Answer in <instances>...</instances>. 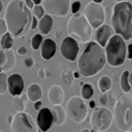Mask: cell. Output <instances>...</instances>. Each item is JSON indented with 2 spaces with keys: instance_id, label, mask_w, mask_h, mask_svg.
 <instances>
[{
  "instance_id": "1",
  "label": "cell",
  "mask_w": 132,
  "mask_h": 132,
  "mask_svg": "<svg viewBox=\"0 0 132 132\" xmlns=\"http://www.w3.org/2000/svg\"><path fill=\"white\" fill-rule=\"evenodd\" d=\"M4 20L12 38H22L31 28L32 14L24 1L11 0L6 6Z\"/></svg>"
},
{
  "instance_id": "2",
  "label": "cell",
  "mask_w": 132,
  "mask_h": 132,
  "mask_svg": "<svg viewBox=\"0 0 132 132\" xmlns=\"http://www.w3.org/2000/svg\"><path fill=\"white\" fill-rule=\"evenodd\" d=\"M105 63L106 57L103 47L96 41H90L77 59L78 72L86 77L96 75L104 68Z\"/></svg>"
},
{
  "instance_id": "3",
  "label": "cell",
  "mask_w": 132,
  "mask_h": 132,
  "mask_svg": "<svg viewBox=\"0 0 132 132\" xmlns=\"http://www.w3.org/2000/svg\"><path fill=\"white\" fill-rule=\"evenodd\" d=\"M111 27L116 34L121 35L124 40L132 38V4L128 1L118 2L112 7L110 16Z\"/></svg>"
},
{
  "instance_id": "4",
  "label": "cell",
  "mask_w": 132,
  "mask_h": 132,
  "mask_svg": "<svg viewBox=\"0 0 132 132\" xmlns=\"http://www.w3.org/2000/svg\"><path fill=\"white\" fill-rule=\"evenodd\" d=\"M113 120L117 128L122 132H127L132 127V95L123 94L113 107Z\"/></svg>"
},
{
  "instance_id": "5",
  "label": "cell",
  "mask_w": 132,
  "mask_h": 132,
  "mask_svg": "<svg viewBox=\"0 0 132 132\" xmlns=\"http://www.w3.org/2000/svg\"><path fill=\"white\" fill-rule=\"evenodd\" d=\"M67 33L80 43H88L93 37V28L82 13H74L67 22Z\"/></svg>"
},
{
  "instance_id": "6",
  "label": "cell",
  "mask_w": 132,
  "mask_h": 132,
  "mask_svg": "<svg viewBox=\"0 0 132 132\" xmlns=\"http://www.w3.org/2000/svg\"><path fill=\"white\" fill-rule=\"evenodd\" d=\"M106 62L111 67L123 65L127 58V45L121 35L113 34L105 45Z\"/></svg>"
},
{
  "instance_id": "7",
  "label": "cell",
  "mask_w": 132,
  "mask_h": 132,
  "mask_svg": "<svg viewBox=\"0 0 132 132\" xmlns=\"http://www.w3.org/2000/svg\"><path fill=\"white\" fill-rule=\"evenodd\" d=\"M113 113L108 107H95L91 113L90 123L93 129L98 132L106 131L112 124Z\"/></svg>"
},
{
  "instance_id": "8",
  "label": "cell",
  "mask_w": 132,
  "mask_h": 132,
  "mask_svg": "<svg viewBox=\"0 0 132 132\" xmlns=\"http://www.w3.org/2000/svg\"><path fill=\"white\" fill-rule=\"evenodd\" d=\"M66 111L68 118L72 122L80 124L87 119L88 106L82 98H80L79 96H72L67 101Z\"/></svg>"
},
{
  "instance_id": "9",
  "label": "cell",
  "mask_w": 132,
  "mask_h": 132,
  "mask_svg": "<svg viewBox=\"0 0 132 132\" xmlns=\"http://www.w3.org/2000/svg\"><path fill=\"white\" fill-rule=\"evenodd\" d=\"M11 132H37L38 128L32 118L28 112H16L13 116L12 122L10 123Z\"/></svg>"
},
{
  "instance_id": "10",
  "label": "cell",
  "mask_w": 132,
  "mask_h": 132,
  "mask_svg": "<svg viewBox=\"0 0 132 132\" xmlns=\"http://www.w3.org/2000/svg\"><path fill=\"white\" fill-rule=\"evenodd\" d=\"M41 6L46 14L64 18L70 11L71 0H41Z\"/></svg>"
},
{
  "instance_id": "11",
  "label": "cell",
  "mask_w": 132,
  "mask_h": 132,
  "mask_svg": "<svg viewBox=\"0 0 132 132\" xmlns=\"http://www.w3.org/2000/svg\"><path fill=\"white\" fill-rule=\"evenodd\" d=\"M84 15L90 23L93 29H97L101 25L104 24L105 21V10L104 7L100 3L95 2H89L85 9H84Z\"/></svg>"
},
{
  "instance_id": "12",
  "label": "cell",
  "mask_w": 132,
  "mask_h": 132,
  "mask_svg": "<svg viewBox=\"0 0 132 132\" xmlns=\"http://www.w3.org/2000/svg\"><path fill=\"white\" fill-rule=\"evenodd\" d=\"M78 51H79L78 43L71 36L65 37L61 42L60 53L63 56V58H65L68 61H71V62L75 61L78 55Z\"/></svg>"
},
{
  "instance_id": "13",
  "label": "cell",
  "mask_w": 132,
  "mask_h": 132,
  "mask_svg": "<svg viewBox=\"0 0 132 132\" xmlns=\"http://www.w3.org/2000/svg\"><path fill=\"white\" fill-rule=\"evenodd\" d=\"M113 34H114V31H113L112 27L109 26V25L103 24V25H101L100 27H98L96 29V31H95V40L102 47H104Z\"/></svg>"
},
{
  "instance_id": "14",
  "label": "cell",
  "mask_w": 132,
  "mask_h": 132,
  "mask_svg": "<svg viewBox=\"0 0 132 132\" xmlns=\"http://www.w3.org/2000/svg\"><path fill=\"white\" fill-rule=\"evenodd\" d=\"M7 85L8 91L12 97L22 94L24 91V79L19 73H13L9 75L7 77Z\"/></svg>"
},
{
  "instance_id": "15",
  "label": "cell",
  "mask_w": 132,
  "mask_h": 132,
  "mask_svg": "<svg viewBox=\"0 0 132 132\" xmlns=\"http://www.w3.org/2000/svg\"><path fill=\"white\" fill-rule=\"evenodd\" d=\"M53 125V114L48 108H41L37 114V126L42 132H46Z\"/></svg>"
},
{
  "instance_id": "16",
  "label": "cell",
  "mask_w": 132,
  "mask_h": 132,
  "mask_svg": "<svg viewBox=\"0 0 132 132\" xmlns=\"http://www.w3.org/2000/svg\"><path fill=\"white\" fill-rule=\"evenodd\" d=\"M47 100L52 105H61L64 101V91L59 85H53L47 91Z\"/></svg>"
},
{
  "instance_id": "17",
  "label": "cell",
  "mask_w": 132,
  "mask_h": 132,
  "mask_svg": "<svg viewBox=\"0 0 132 132\" xmlns=\"http://www.w3.org/2000/svg\"><path fill=\"white\" fill-rule=\"evenodd\" d=\"M56 43L53 39L51 38H46L44 40H42L41 42V51H40V56L43 60L48 61L51 60L55 54H56Z\"/></svg>"
},
{
  "instance_id": "18",
  "label": "cell",
  "mask_w": 132,
  "mask_h": 132,
  "mask_svg": "<svg viewBox=\"0 0 132 132\" xmlns=\"http://www.w3.org/2000/svg\"><path fill=\"white\" fill-rule=\"evenodd\" d=\"M28 101H29V99L27 97V94L23 92L22 94L12 97L11 104H12L13 109L16 112H23V111H25V109L28 105Z\"/></svg>"
},
{
  "instance_id": "19",
  "label": "cell",
  "mask_w": 132,
  "mask_h": 132,
  "mask_svg": "<svg viewBox=\"0 0 132 132\" xmlns=\"http://www.w3.org/2000/svg\"><path fill=\"white\" fill-rule=\"evenodd\" d=\"M15 64H16V56H15L14 51L10 50V48L5 50V61H4L3 65L1 66L3 72L11 71L14 68Z\"/></svg>"
},
{
  "instance_id": "20",
  "label": "cell",
  "mask_w": 132,
  "mask_h": 132,
  "mask_svg": "<svg viewBox=\"0 0 132 132\" xmlns=\"http://www.w3.org/2000/svg\"><path fill=\"white\" fill-rule=\"evenodd\" d=\"M53 18L50 14H44L38 22L37 27H38V31L41 35H46L51 32L52 28H53Z\"/></svg>"
},
{
  "instance_id": "21",
  "label": "cell",
  "mask_w": 132,
  "mask_h": 132,
  "mask_svg": "<svg viewBox=\"0 0 132 132\" xmlns=\"http://www.w3.org/2000/svg\"><path fill=\"white\" fill-rule=\"evenodd\" d=\"M51 111L53 114V123H55L57 126H62L66 121V111L64 107L61 105H54Z\"/></svg>"
},
{
  "instance_id": "22",
  "label": "cell",
  "mask_w": 132,
  "mask_h": 132,
  "mask_svg": "<svg viewBox=\"0 0 132 132\" xmlns=\"http://www.w3.org/2000/svg\"><path fill=\"white\" fill-rule=\"evenodd\" d=\"M26 94H27V97H28V99L30 101L36 102V101H38V100L41 99L43 92H42L41 87L38 84H31L28 87Z\"/></svg>"
},
{
  "instance_id": "23",
  "label": "cell",
  "mask_w": 132,
  "mask_h": 132,
  "mask_svg": "<svg viewBox=\"0 0 132 132\" xmlns=\"http://www.w3.org/2000/svg\"><path fill=\"white\" fill-rule=\"evenodd\" d=\"M99 103L103 107H108V106H113L114 107V105L117 103V100H116L113 92L109 90L105 93H102V95L99 98Z\"/></svg>"
},
{
  "instance_id": "24",
  "label": "cell",
  "mask_w": 132,
  "mask_h": 132,
  "mask_svg": "<svg viewBox=\"0 0 132 132\" xmlns=\"http://www.w3.org/2000/svg\"><path fill=\"white\" fill-rule=\"evenodd\" d=\"M61 79H62V82L67 86V87H70L73 85L74 82V76H73V71L69 68H64L62 71H61Z\"/></svg>"
},
{
  "instance_id": "25",
  "label": "cell",
  "mask_w": 132,
  "mask_h": 132,
  "mask_svg": "<svg viewBox=\"0 0 132 132\" xmlns=\"http://www.w3.org/2000/svg\"><path fill=\"white\" fill-rule=\"evenodd\" d=\"M111 86H112V81L108 75H103L98 80V89L101 93H105L109 91L111 89Z\"/></svg>"
},
{
  "instance_id": "26",
  "label": "cell",
  "mask_w": 132,
  "mask_h": 132,
  "mask_svg": "<svg viewBox=\"0 0 132 132\" xmlns=\"http://www.w3.org/2000/svg\"><path fill=\"white\" fill-rule=\"evenodd\" d=\"M129 74H130V72L128 70H125L121 74V77H120V86L125 93H129L131 90V86L129 82Z\"/></svg>"
},
{
  "instance_id": "27",
  "label": "cell",
  "mask_w": 132,
  "mask_h": 132,
  "mask_svg": "<svg viewBox=\"0 0 132 132\" xmlns=\"http://www.w3.org/2000/svg\"><path fill=\"white\" fill-rule=\"evenodd\" d=\"M12 43H13V38H12V36H11L8 32H6L4 35L1 36L0 45H1L2 50H8V48H11Z\"/></svg>"
},
{
  "instance_id": "28",
  "label": "cell",
  "mask_w": 132,
  "mask_h": 132,
  "mask_svg": "<svg viewBox=\"0 0 132 132\" xmlns=\"http://www.w3.org/2000/svg\"><path fill=\"white\" fill-rule=\"evenodd\" d=\"M80 95L82 99H91V97L94 95V89L92 85L84 84V86L80 87Z\"/></svg>"
},
{
  "instance_id": "29",
  "label": "cell",
  "mask_w": 132,
  "mask_h": 132,
  "mask_svg": "<svg viewBox=\"0 0 132 132\" xmlns=\"http://www.w3.org/2000/svg\"><path fill=\"white\" fill-rule=\"evenodd\" d=\"M7 77L8 76L5 72H0V95H3L8 91Z\"/></svg>"
},
{
  "instance_id": "30",
  "label": "cell",
  "mask_w": 132,
  "mask_h": 132,
  "mask_svg": "<svg viewBox=\"0 0 132 132\" xmlns=\"http://www.w3.org/2000/svg\"><path fill=\"white\" fill-rule=\"evenodd\" d=\"M42 35L40 33L38 34H35L32 38H31V47L33 48V51H36L39 48V46L41 45V42H42Z\"/></svg>"
},
{
  "instance_id": "31",
  "label": "cell",
  "mask_w": 132,
  "mask_h": 132,
  "mask_svg": "<svg viewBox=\"0 0 132 132\" xmlns=\"http://www.w3.org/2000/svg\"><path fill=\"white\" fill-rule=\"evenodd\" d=\"M44 13H45V11H44V9H43V7L40 5V4H38V5H34V7H33V15L38 20H40L43 15H44Z\"/></svg>"
},
{
  "instance_id": "32",
  "label": "cell",
  "mask_w": 132,
  "mask_h": 132,
  "mask_svg": "<svg viewBox=\"0 0 132 132\" xmlns=\"http://www.w3.org/2000/svg\"><path fill=\"white\" fill-rule=\"evenodd\" d=\"M7 32V27L4 19H0V36L4 35Z\"/></svg>"
},
{
  "instance_id": "33",
  "label": "cell",
  "mask_w": 132,
  "mask_h": 132,
  "mask_svg": "<svg viewBox=\"0 0 132 132\" xmlns=\"http://www.w3.org/2000/svg\"><path fill=\"white\" fill-rule=\"evenodd\" d=\"M34 64H35V62H34V59H33V58L28 57V58H25V59H24V65H25L27 68L33 67Z\"/></svg>"
},
{
  "instance_id": "34",
  "label": "cell",
  "mask_w": 132,
  "mask_h": 132,
  "mask_svg": "<svg viewBox=\"0 0 132 132\" xmlns=\"http://www.w3.org/2000/svg\"><path fill=\"white\" fill-rule=\"evenodd\" d=\"M79 8H80V2H79V1H75L74 3H72V4H71L70 10H71V12H72V13L74 14V13L78 12Z\"/></svg>"
},
{
  "instance_id": "35",
  "label": "cell",
  "mask_w": 132,
  "mask_h": 132,
  "mask_svg": "<svg viewBox=\"0 0 132 132\" xmlns=\"http://www.w3.org/2000/svg\"><path fill=\"white\" fill-rule=\"evenodd\" d=\"M16 54L20 55V56H24L25 54H27V47L24 46V45H20L16 50Z\"/></svg>"
},
{
  "instance_id": "36",
  "label": "cell",
  "mask_w": 132,
  "mask_h": 132,
  "mask_svg": "<svg viewBox=\"0 0 132 132\" xmlns=\"http://www.w3.org/2000/svg\"><path fill=\"white\" fill-rule=\"evenodd\" d=\"M37 24H38V22H37V19L35 18V16H32V21H31V30H35L36 29V27H37Z\"/></svg>"
},
{
  "instance_id": "37",
  "label": "cell",
  "mask_w": 132,
  "mask_h": 132,
  "mask_svg": "<svg viewBox=\"0 0 132 132\" xmlns=\"http://www.w3.org/2000/svg\"><path fill=\"white\" fill-rule=\"evenodd\" d=\"M127 57L130 60L132 59V43L128 44V46H127Z\"/></svg>"
},
{
  "instance_id": "38",
  "label": "cell",
  "mask_w": 132,
  "mask_h": 132,
  "mask_svg": "<svg viewBox=\"0 0 132 132\" xmlns=\"http://www.w3.org/2000/svg\"><path fill=\"white\" fill-rule=\"evenodd\" d=\"M41 106H42V101L41 100H38L36 102H34V109L35 110H40L41 109Z\"/></svg>"
},
{
  "instance_id": "39",
  "label": "cell",
  "mask_w": 132,
  "mask_h": 132,
  "mask_svg": "<svg viewBox=\"0 0 132 132\" xmlns=\"http://www.w3.org/2000/svg\"><path fill=\"white\" fill-rule=\"evenodd\" d=\"M4 61H5V52L0 50V66L3 65Z\"/></svg>"
},
{
  "instance_id": "40",
  "label": "cell",
  "mask_w": 132,
  "mask_h": 132,
  "mask_svg": "<svg viewBox=\"0 0 132 132\" xmlns=\"http://www.w3.org/2000/svg\"><path fill=\"white\" fill-rule=\"evenodd\" d=\"M37 74H38L39 78H44L45 77V70L42 69V68H39L38 71H37Z\"/></svg>"
},
{
  "instance_id": "41",
  "label": "cell",
  "mask_w": 132,
  "mask_h": 132,
  "mask_svg": "<svg viewBox=\"0 0 132 132\" xmlns=\"http://www.w3.org/2000/svg\"><path fill=\"white\" fill-rule=\"evenodd\" d=\"M25 4L27 5V7L29 9H33V7H34V3L32 0H25Z\"/></svg>"
},
{
  "instance_id": "42",
  "label": "cell",
  "mask_w": 132,
  "mask_h": 132,
  "mask_svg": "<svg viewBox=\"0 0 132 132\" xmlns=\"http://www.w3.org/2000/svg\"><path fill=\"white\" fill-rule=\"evenodd\" d=\"M12 119H13V116H12V114H10V113H8V114H7V117H6V121L8 122V124H10V123L12 122Z\"/></svg>"
},
{
  "instance_id": "43",
  "label": "cell",
  "mask_w": 132,
  "mask_h": 132,
  "mask_svg": "<svg viewBox=\"0 0 132 132\" xmlns=\"http://www.w3.org/2000/svg\"><path fill=\"white\" fill-rule=\"evenodd\" d=\"M79 75H80V73H79L78 71L73 72V76H74V78H78V77H79Z\"/></svg>"
},
{
  "instance_id": "44",
  "label": "cell",
  "mask_w": 132,
  "mask_h": 132,
  "mask_svg": "<svg viewBox=\"0 0 132 132\" xmlns=\"http://www.w3.org/2000/svg\"><path fill=\"white\" fill-rule=\"evenodd\" d=\"M89 105H90V107H91V108H95V101L91 100V101H90V103H89Z\"/></svg>"
},
{
  "instance_id": "45",
  "label": "cell",
  "mask_w": 132,
  "mask_h": 132,
  "mask_svg": "<svg viewBox=\"0 0 132 132\" xmlns=\"http://www.w3.org/2000/svg\"><path fill=\"white\" fill-rule=\"evenodd\" d=\"M129 82H130V86L132 88V72L129 74Z\"/></svg>"
},
{
  "instance_id": "46",
  "label": "cell",
  "mask_w": 132,
  "mask_h": 132,
  "mask_svg": "<svg viewBox=\"0 0 132 132\" xmlns=\"http://www.w3.org/2000/svg\"><path fill=\"white\" fill-rule=\"evenodd\" d=\"M32 1H33V3H34L35 5H38V4L41 3V0H32Z\"/></svg>"
},
{
  "instance_id": "47",
  "label": "cell",
  "mask_w": 132,
  "mask_h": 132,
  "mask_svg": "<svg viewBox=\"0 0 132 132\" xmlns=\"http://www.w3.org/2000/svg\"><path fill=\"white\" fill-rule=\"evenodd\" d=\"M2 10H3V2L2 0H0V13L2 12Z\"/></svg>"
},
{
  "instance_id": "48",
  "label": "cell",
  "mask_w": 132,
  "mask_h": 132,
  "mask_svg": "<svg viewBox=\"0 0 132 132\" xmlns=\"http://www.w3.org/2000/svg\"><path fill=\"white\" fill-rule=\"evenodd\" d=\"M80 132H90V130H89V129H87V128H85V129L80 130Z\"/></svg>"
},
{
  "instance_id": "49",
  "label": "cell",
  "mask_w": 132,
  "mask_h": 132,
  "mask_svg": "<svg viewBox=\"0 0 132 132\" xmlns=\"http://www.w3.org/2000/svg\"><path fill=\"white\" fill-rule=\"evenodd\" d=\"M47 76H51V72L45 71V77H47Z\"/></svg>"
},
{
  "instance_id": "50",
  "label": "cell",
  "mask_w": 132,
  "mask_h": 132,
  "mask_svg": "<svg viewBox=\"0 0 132 132\" xmlns=\"http://www.w3.org/2000/svg\"><path fill=\"white\" fill-rule=\"evenodd\" d=\"M103 0H93V2H95V3H101Z\"/></svg>"
},
{
  "instance_id": "51",
  "label": "cell",
  "mask_w": 132,
  "mask_h": 132,
  "mask_svg": "<svg viewBox=\"0 0 132 132\" xmlns=\"http://www.w3.org/2000/svg\"><path fill=\"white\" fill-rule=\"evenodd\" d=\"M114 1L118 3V2H124V1H127V0H114Z\"/></svg>"
},
{
  "instance_id": "52",
  "label": "cell",
  "mask_w": 132,
  "mask_h": 132,
  "mask_svg": "<svg viewBox=\"0 0 132 132\" xmlns=\"http://www.w3.org/2000/svg\"><path fill=\"white\" fill-rule=\"evenodd\" d=\"M84 84H85L84 81H79V86H80V87H82V86H84Z\"/></svg>"
},
{
  "instance_id": "53",
  "label": "cell",
  "mask_w": 132,
  "mask_h": 132,
  "mask_svg": "<svg viewBox=\"0 0 132 132\" xmlns=\"http://www.w3.org/2000/svg\"><path fill=\"white\" fill-rule=\"evenodd\" d=\"M90 132H98V131H97V130H95V129H92Z\"/></svg>"
},
{
  "instance_id": "54",
  "label": "cell",
  "mask_w": 132,
  "mask_h": 132,
  "mask_svg": "<svg viewBox=\"0 0 132 132\" xmlns=\"http://www.w3.org/2000/svg\"><path fill=\"white\" fill-rule=\"evenodd\" d=\"M0 72H3V70H2V67L0 66Z\"/></svg>"
},
{
  "instance_id": "55",
  "label": "cell",
  "mask_w": 132,
  "mask_h": 132,
  "mask_svg": "<svg viewBox=\"0 0 132 132\" xmlns=\"http://www.w3.org/2000/svg\"><path fill=\"white\" fill-rule=\"evenodd\" d=\"M37 132H42V131H41V130H40V129L38 128V131H37Z\"/></svg>"
},
{
  "instance_id": "56",
  "label": "cell",
  "mask_w": 132,
  "mask_h": 132,
  "mask_svg": "<svg viewBox=\"0 0 132 132\" xmlns=\"http://www.w3.org/2000/svg\"><path fill=\"white\" fill-rule=\"evenodd\" d=\"M127 132H130V131H127Z\"/></svg>"
}]
</instances>
